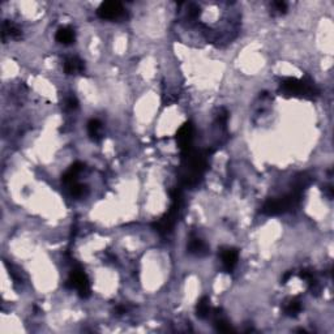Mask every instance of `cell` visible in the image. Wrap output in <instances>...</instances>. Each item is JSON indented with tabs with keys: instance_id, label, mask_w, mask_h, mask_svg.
I'll return each mask as SVG.
<instances>
[{
	"instance_id": "cell-23",
	"label": "cell",
	"mask_w": 334,
	"mask_h": 334,
	"mask_svg": "<svg viewBox=\"0 0 334 334\" xmlns=\"http://www.w3.org/2000/svg\"><path fill=\"white\" fill-rule=\"evenodd\" d=\"M291 275H292V271H289V273H286V274H285V277H283V279H282L283 283H286L287 281H289V279H290Z\"/></svg>"
},
{
	"instance_id": "cell-8",
	"label": "cell",
	"mask_w": 334,
	"mask_h": 334,
	"mask_svg": "<svg viewBox=\"0 0 334 334\" xmlns=\"http://www.w3.org/2000/svg\"><path fill=\"white\" fill-rule=\"evenodd\" d=\"M219 255H221V260H222L223 269L227 273H231L236 267V264H238L239 252L235 248H231V247H223L219 250Z\"/></svg>"
},
{
	"instance_id": "cell-3",
	"label": "cell",
	"mask_w": 334,
	"mask_h": 334,
	"mask_svg": "<svg viewBox=\"0 0 334 334\" xmlns=\"http://www.w3.org/2000/svg\"><path fill=\"white\" fill-rule=\"evenodd\" d=\"M299 203V193L294 192L290 195H285L282 197H277V199H269L267 203L264 204L263 211L264 214L267 215H278L282 214L285 211L290 210Z\"/></svg>"
},
{
	"instance_id": "cell-12",
	"label": "cell",
	"mask_w": 334,
	"mask_h": 334,
	"mask_svg": "<svg viewBox=\"0 0 334 334\" xmlns=\"http://www.w3.org/2000/svg\"><path fill=\"white\" fill-rule=\"evenodd\" d=\"M83 170H84L83 163L81 162L73 163V165L69 167V170L65 171V174H64L63 178H62L63 183L67 184V186H71V184L76 183V182H77V176H79V174L83 171Z\"/></svg>"
},
{
	"instance_id": "cell-19",
	"label": "cell",
	"mask_w": 334,
	"mask_h": 334,
	"mask_svg": "<svg viewBox=\"0 0 334 334\" xmlns=\"http://www.w3.org/2000/svg\"><path fill=\"white\" fill-rule=\"evenodd\" d=\"M271 7L274 9L273 11L274 15H285L287 12V4L285 1H273Z\"/></svg>"
},
{
	"instance_id": "cell-15",
	"label": "cell",
	"mask_w": 334,
	"mask_h": 334,
	"mask_svg": "<svg viewBox=\"0 0 334 334\" xmlns=\"http://www.w3.org/2000/svg\"><path fill=\"white\" fill-rule=\"evenodd\" d=\"M209 313H210V300L208 296H203L196 306V314L197 317L204 320L209 316Z\"/></svg>"
},
{
	"instance_id": "cell-10",
	"label": "cell",
	"mask_w": 334,
	"mask_h": 334,
	"mask_svg": "<svg viewBox=\"0 0 334 334\" xmlns=\"http://www.w3.org/2000/svg\"><path fill=\"white\" fill-rule=\"evenodd\" d=\"M64 72L67 75H79V73H83L85 71V64L80 58L77 56H71V58H67L64 60Z\"/></svg>"
},
{
	"instance_id": "cell-4",
	"label": "cell",
	"mask_w": 334,
	"mask_h": 334,
	"mask_svg": "<svg viewBox=\"0 0 334 334\" xmlns=\"http://www.w3.org/2000/svg\"><path fill=\"white\" fill-rule=\"evenodd\" d=\"M172 196V205L170 208L168 213L163 215L162 218L159 219L158 222L153 223V227L155 229V231H158L159 234L166 235L168 234L170 231L174 229L176 222V218H178V213H179L180 208V192L178 189H175L174 192H171Z\"/></svg>"
},
{
	"instance_id": "cell-20",
	"label": "cell",
	"mask_w": 334,
	"mask_h": 334,
	"mask_svg": "<svg viewBox=\"0 0 334 334\" xmlns=\"http://www.w3.org/2000/svg\"><path fill=\"white\" fill-rule=\"evenodd\" d=\"M77 107H79V101H77V98L73 96L68 97L67 101H65V108L69 110V111H73Z\"/></svg>"
},
{
	"instance_id": "cell-22",
	"label": "cell",
	"mask_w": 334,
	"mask_h": 334,
	"mask_svg": "<svg viewBox=\"0 0 334 334\" xmlns=\"http://www.w3.org/2000/svg\"><path fill=\"white\" fill-rule=\"evenodd\" d=\"M127 311H128V308H127V307H125V306H118V307H116V308H115V312H116V313H118V314H123V313H125V312H127Z\"/></svg>"
},
{
	"instance_id": "cell-2",
	"label": "cell",
	"mask_w": 334,
	"mask_h": 334,
	"mask_svg": "<svg viewBox=\"0 0 334 334\" xmlns=\"http://www.w3.org/2000/svg\"><path fill=\"white\" fill-rule=\"evenodd\" d=\"M281 90L285 94L296 97H307V98H313L318 96L317 88L313 84L307 83L304 80H298L295 77H287L281 83Z\"/></svg>"
},
{
	"instance_id": "cell-5",
	"label": "cell",
	"mask_w": 334,
	"mask_h": 334,
	"mask_svg": "<svg viewBox=\"0 0 334 334\" xmlns=\"http://www.w3.org/2000/svg\"><path fill=\"white\" fill-rule=\"evenodd\" d=\"M65 286L69 287V289H76L79 291V295L81 298L86 299L90 296V282H89V278L86 273L84 271V269L81 268H75L73 271H71L69 274V278H68Z\"/></svg>"
},
{
	"instance_id": "cell-6",
	"label": "cell",
	"mask_w": 334,
	"mask_h": 334,
	"mask_svg": "<svg viewBox=\"0 0 334 334\" xmlns=\"http://www.w3.org/2000/svg\"><path fill=\"white\" fill-rule=\"evenodd\" d=\"M123 13L124 8L119 1H104L100 5V8L97 9V16L100 17L101 20H119L120 17L123 16Z\"/></svg>"
},
{
	"instance_id": "cell-1",
	"label": "cell",
	"mask_w": 334,
	"mask_h": 334,
	"mask_svg": "<svg viewBox=\"0 0 334 334\" xmlns=\"http://www.w3.org/2000/svg\"><path fill=\"white\" fill-rule=\"evenodd\" d=\"M183 155V178L184 184H195L203 176L205 168H207V158L197 151L189 150Z\"/></svg>"
},
{
	"instance_id": "cell-17",
	"label": "cell",
	"mask_w": 334,
	"mask_h": 334,
	"mask_svg": "<svg viewBox=\"0 0 334 334\" xmlns=\"http://www.w3.org/2000/svg\"><path fill=\"white\" fill-rule=\"evenodd\" d=\"M68 187H69V192H71V195L73 196V197H77V199H81V197H84V196H86L89 192L86 186L77 183V182L71 184V186H68Z\"/></svg>"
},
{
	"instance_id": "cell-7",
	"label": "cell",
	"mask_w": 334,
	"mask_h": 334,
	"mask_svg": "<svg viewBox=\"0 0 334 334\" xmlns=\"http://www.w3.org/2000/svg\"><path fill=\"white\" fill-rule=\"evenodd\" d=\"M192 141H193V125L191 123L183 124L176 133V143L182 154H186L192 150Z\"/></svg>"
},
{
	"instance_id": "cell-9",
	"label": "cell",
	"mask_w": 334,
	"mask_h": 334,
	"mask_svg": "<svg viewBox=\"0 0 334 334\" xmlns=\"http://www.w3.org/2000/svg\"><path fill=\"white\" fill-rule=\"evenodd\" d=\"M1 37L4 42L8 40H20L22 37V30L19 28V25L7 20L3 22V26H1Z\"/></svg>"
},
{
	"instance_id": "cell-21",
	"label": "cell",
	"mask_w": 334,
	"mask_h": 334,
	"mask_svg": "<svg viewBox=\"0 0 334 334\" xmlns=\"http://www.w3.org/2000/svg\"><path fill=\"white\" fill-rule=\"evenodd\" d=\"M200 13H201V11H200L199 5L189 4V7H188V16L191 19H197L200 16Z\"/></svg>"
},
{
	"instance_id": "cell-13",
	"label": "cell",
	"mask_w": 334,
	"mask_h": 334,
	"mask_svg": "<svg viewBox=\"0 0 334 334\" xmlns=\"http://www.w3.org/2000/svg\"><path fill=\"white\" fill-rule=\"evenodd\" d=\"M188 250H189V253L195 256H205L208 255V246L204 240L193 236L188 243Z\"/></svg>"
},
{
	"instance_id": "cell-16",
	"label": "cell",
	"mask_w": 334,
	"mask_h": 334,
	"mask_svg": "<svg viewBox=\"0 0 334 334\" xmlns=\"http://www.w3.org/2000/svg\"><path fill=\"white\" fill-rule=\"evenodd\" d=\"M302 308V303L299 302L298 299H294V300H290V302L287 303V306L285 307V312L290 317H296L300 313Z\"/></svg>"
},
{
	"instance_id": "cell-18",
	"label": "cell",
	"mask_w": 334,
	"mask_h": 334,
	"mask_svg": "<svg viewBox=\"0 0 334 334\" xmlns=\"http://www.w3.org/2000/svg\"><path fill=\"white\" fill-rule=\"evenodd\" d=\"M215 328H217L218 332H222V333H230V332H234V329L231 328L229 321L225 320V318H217V320H215Z\"/></svg>"
},
{
	"instance_id": "cell-14",
	"label": "cell",
	"mask_w": 334,
	"mask_h": 334,
	"mask_svg": "<svg viewBox=\"0 0 334 334\" xmlns=\"http://www.w3.org/2000/svg\"><path fill=\"white\" fill-rule=\"evenodd\" d=\"M102 123H101L98 119H90L88 122V133L89 137L96 141V143H100L102 140Z\"/></svg>"
},
{
	"instance_id": "cell-11",
	"label": "cell",
	"mask_w": 334,
	"mask_h": 334,
	"mask_svg": "<svg viewBox=\"0 0 334 334\" xmlns=\"http://www.w3.org/2000/svg\"><path fill=\"white\" fill-rule=\"evenodd\" d=\"M55 40L64 46H69L75 42L76 33L71 26H63L56 30Z\"/></svg>"
}]
</instances>
